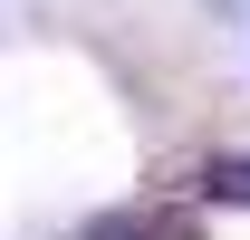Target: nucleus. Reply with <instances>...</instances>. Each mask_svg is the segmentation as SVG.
Here are the masks:
<instances>
[{"mask_svg":"<svg viewBox=\"0 0 250 240\" xmlns=\"http://www.w3.org/2000/svg\"><path fill=\"white\" fill-rule=\"evenodd\" d=\"M212 192H221V202H250V154H241V163H212Z\"/></svg>","mask_w":250,"mask_h":240,"instance_id":"obj_1","label":"nucleus"}]
</instances>
